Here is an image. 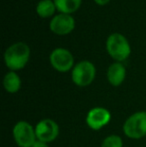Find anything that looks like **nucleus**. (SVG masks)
I'll return each mask as SVG.
<instances>
[{"label":"nucleus","instance_id":"nucleus-1","mask_svg":"<svg viewBox=\"0 0 146 147\" xmlns=\"http://www.w3.org/2000/svg\"><path fill=\"white\" fill-rule=\"evenodd\" d=\"M30 55V49L27 44L18 42L11 45L4 54L5 64L11 70H19L23 68L28 62Z\"/></svg>","mask_w":146,"mask_h":147},{"label":"nucleus","instance_id":"nucleus-2","mask_svg":"<svg viewBox=\"0 0 146 147\" xmlns=\"http://www.w3.org/2000/svg\"><path fill=\"white\" fill-rule=\"evenodd\" d=\"M123 131L131 139H140L146 136V112L139 111L130 115L124 122Z\"/></svg>","mask_w":146,"mask_h":147},{"label":"nucleus","instance_id":"nucleus-3","mask_svg":"<svg viewBox=\"0 0 146 147\" xmlns=\"http://www.w3.org/2000/svg\"><path fill=\"white\" fill-rule=\"evenodd\" d=\"M107 51L112 58L117 61H123L130 54V46L128 41L119 33L111 34L106 42Z\"/></svg>","mask_w":146,"mask_h":147},{"label":"nucleus","instance_id":"nucleus-4","mask_svg":"<svg viewBox=\"0 0 146 147\" xmlns=\"http://www.w3.org/2000/svg\"><path fill=\"white\" fill-rule=\"evenodd\" d=\"M13 138L19 147H31L37 140L35 128L27 121H19L13 127Z\"/></svg>","mask_w":146,"mask_h":147},{"label":"nucleus","instance_id":"nucleus-5","mask_svg":"<svg viewBox=\"0 0 146 147\" xmlns=\"http://www.w3.org/2000/svg\"><path fill=\"white\" fill-rule=\"evenodd\" d=\"M95 66L89 61H81L74 66L72 70V80L78 86H87L95 77Z\"/></svg>","mask_w":146,"mask_h":147},{"label":"nucleus","instance_id":"nucleus-6","mask_svg":"<svg viewBox=\"0 0 146 147\" xmlns=\"http://www.w3.org/2000/svg\"><path fill=\"white\" fill-rule=\"evenodd\" d=\"M35 132L37 139L49 143L57 138L59 134V126L54 120L43 119L36 124Z\"/></svg>","mask_w":146,"mask_h":147},{"label":"nucleus","instance_id":"nucleus-7","mask_svg":"<svg viewBox=\"0 0 146 147\" xmlns=\"http://www.w3.org/2000/svg\"><path fill=\"white\" fill-rule=\"evenodd\" d=\"M50 62L57 71L66 72L72 67L74 59L68 50L64 48H56L50 54Z\"/></svg>","mask_w":146,"mask_h":147},{"label":"nucleus","instance_id":"nucleus-8","mask_svg":"<svg viewBox=\"0 0 146 147\" xmlns=\"http://www.w3.org/2000/svg\"><path fill=\"white\" fill-rule=\"evenodd\" d=\"M111 114L103 107H95L88 112L86 116V123L91 129L99 130L109 123Z\"/></svg>","mask_w":146,"mask_h":147},{"label":"nucleus","instance_id":"nucleus-9","mask_svg":"<svg viewBox=\"0 0 146 147\" xmlns=\"http://www.w3.org/2000/svg\"><path fill=\"white\" fill-rule=\"evenodd\" d=\"M75 22L72 16L69 14H59L56 15L50 22V29L57 34H67L74 28Z\"/></svg>","mask_w":146,"mask_h":147},{"label":"nucleus","instance_id":"nucleus-10","mask_svg":"<svg viewBox=\"0 0 146 147\" xmlns=\"http://www.w3.org/2000/svg\"><path fill=\"white\" fill-rule=\"evenodd\" d=\"M126 70L125 67L119 62L113 63L109 66L107 70V78L111 85L118 86L124 81Z\"/></svg>","mask_w":146,"mask_h":147},{"label":"nucleus","instance_id":"nucleus-11","mask_svg":"<svg viewBox=\"0 0 146 147\" xmlns=\"http://www.w3.org/2000/svg\"><path fill=\"white\" fill-rule=\"evenodd\" d=\"M4 88L9 93H16L21 87V80L15 72L11 71L5 75L3 79Z\"/></svg>","mask_w":146,"mask_h":147},{"label":"nucleus","instance_id":"nucleus-12","mask_svg":"<svg viewBox=\"0 0 146 147\" xmlns=\"http://www.w3.org/2000/svg\"><path fill=\"white\" fill-rule=\"evenodd\" d=\"M56 8L65 14L77 10L81 4V0H54Z\"/></svg>","mask_w":146,"mask_h":147},{"label":"nucleus","instance_id":"nucleus-13","mask_svg":"<svg viewBox=\"0 0 146 147\" xmlns=\"http://www.w3.org/2000/svg\"><path fill=\"white\" fill-rule=\"evenodd\" d=\"M55 7V3H53L51 0H42L37 5V13L41 17H48L54 13Z\"/></svg>","mask_w":146,"mask_h":147},{"label":"nucleus","instance_id":"nucleus-14","mask_svg":"<svg viewBox=\"0 0 146 147\" xmlns=\"http://www.w3.org/2000/svg\"><path fill=\"white\" fill-rule=\"evenodd\" d=\"M123 141L118 135H109L103 140L101 147H122Z\"/></svg>","mask_w":146,"mask_h":147},{"label":"nucleus","instance_id":"nucleus-15","mask_svg":"<svg viewBox=\"0 0 146 147\" xmlns=\"http://www.w3.org/2000/svg\"><path fill=\"white\" fill-rule=\"evenodd\" d=\"M31 147H48L47 145L46 142H43V141H40V140L37 139L35 142H34V144L32 145Z\"/></svg>","mask_w":146,"mask_h":147},{"label":"nucleus","instance_id":"nucleus-16","mask_svg":"<svg viewBox=\"0 0 146 147\" xmlns=\"http://www.w3.org/2000/svg\"><path fill=\"white\" fill-rule=\"evenodd\" d=\"M94 1L96 2V3L100 4V5H103V4H106L109 0H94Z\"/></svg>","mask_w":146,"mask_h":147}]
</instances>
